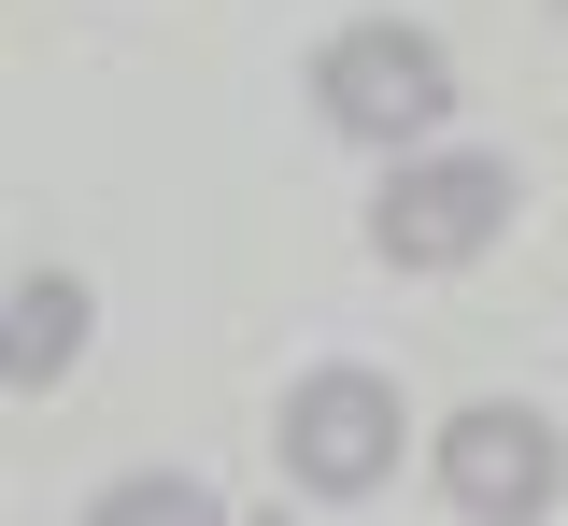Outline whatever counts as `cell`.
<instances>
[{
  "instance_id": "obj_4",
  "label": "cell",
  "mask_w": 568,
  "mask_h": 526,
  "mask_svg": "<svg viewBox=\"0 0 568 526\" xmlns=\"http://www.w3.org/2000/svg\"><path fill=\"white\" fill-rule=\"evenodd\" d=\"M497 227H511V156H426V171H398L369 200V242L398 271H455V256H484Z\"/></svg>"
},
{
  "instance_id": "obj_1",
  "label": "cell",
  "mask_w": 568,
  "mask_h": 526,
  "mask_svg": "<svg viewBox=\"0 0 568 526\" xmlns=\"http://www.w3.org/2000/svg\"><path fill=\"white\" fill-rule=\"evenodd\" d=\"M313 100H327V129H355V143H426L455 114V58L426 29H398V14H369V29H342L313 58Z\"/></svg>"
},
{
  "instance_id": "obj_5",
  "label": "cell",
  "mask_w": 568,
  "mask_h": 526,
  "mask_svg": "<svg viewBox=\"0 0 568 526\" xmlns=\"http://www.w3.org/2000/svg\"><path fill=\"white\" fill-rule=\"evenodd\" d=\"M85 327H100V300H85L71 271H29L14 313H0V371H14V384H58L71 356H85Z\"/></svg>"
},
{
  "instance_id": "obj_3",
  "label": "cell",
  "mask_w": 568,
  "mask_h": 526,
  "mask_svg": "<svg viewBox=\"0 0 568 526\" xmlns=\"http://www.w3.org/2000/svg\"><path fill=\"white\" fill-rule=\"evenodd\" d=\"M398 384L384 371H313L284 398V484H313V498H369L384 469H398Z\"/></svg>"
},
{
  "instance_id": "obj_6",
  "label": "cell",
  "mask_w": 568,
  "mask_h": 526,
  "mask_svg": "<svg viewBox=\"0 0 568 526\" xmlns=\"http://www.w3.org/2000/svg\"><path fill=\"white\" fill-rule=\"evenodd\" d=\"M85 526H227V498H213V484H185V469H142V484H114Z\"/></svg>"
},
{
  "instance_id": "obj_2",
  "label": "cell",
  "mask_w": 568,
  "mask_h": 526,
  "mask_svg": "<svg viewBox=\"0 0 568 526\" xmlns=\"http://www.w3.org/2000/svg\"><path fill=\"white\" fill-rule=\"evenodd\" d=\"M555 484H568V442H555V413H526V398H469L440 427V498L469 526H540Z\"/></svg>"
}]
</instances>
